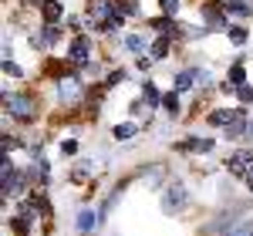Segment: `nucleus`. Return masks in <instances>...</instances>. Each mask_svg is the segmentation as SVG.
I'll return each instance as SVG.
<instances>
[{"mask_svg": "<svg viewBox=\"0 0 253 236\" xmlns=\"http://www.w3.org/2000/svg\"><path fill=\"white\" fill-rule=\"evenodd\" d=\"M3 108H7L10 115H17V118H31V112H34V101L24 98V95H3Z\"/></svg>", "mask_w": 253, "mask_h": 236, "instance_id": "obj_1", "label": "nucleus"}, {"mask_svg": "<svg viewBox=\"0 0 253 236\" xmlns=\"http://www.w3.org/2000/svg\"><path fill=\"white\" fill-rule=\"evenodd\" d=\"M88 51H91L88 38H75V40H71V47H68V61H75V64H84V61H88Z\"/></svg>", "mask_w": 253, "mask_h": 236, "instance_id": "obj_3", "label": "nucleus"}, {"mask_svg": "<svg viewBox=\"0 0 253 236\" xmlns=\"http://www.w3.org/2000/svg\"><path fill=\"white\" fill-rule=\"evenodd\" d=\"M95 226H98L95 213H81V216H78V230H81V233H88V230H95Z\"/></svg>", "mask_w": 253, "mask_h": 236, "instance_id": "obj_9", "label": "nucleus"}, {"mask_svg": "<svg viewBox=\"0 0 253 236\" xmlns=\"http://www.w3.org/2000/svg\"><path fill=\"white\" fill-rule=\"evenodd\" d=\"M196 81V71H182L179 78H175V91H186V88H193Z\"/></svg>", "mask_w": 253, "mask_h": 236, "instance_id": "obj_11", "label": "nucleus"}, {"mask_svg": "<svg viewBox=\"0 0 253 236\" xmlns=\"http://www.w3.org/2000/svg\"><path fill=\"white\" fill-rule=\"evenodd\" d=\"M226 132H230V135H240V132H243V121H240V118H233V121L226 125Z\"/></svg>", "mask_w": 253, "mask_h": 236, "instance_id": "obj_23", "label": "nucleus"}, {"mask_svg": "<svg viewBox=\"0 0 253 236\" xmlns=\"http://www.w3.org/2000/svg\"><path fill=\"white\" fill-rule=\"evenodd\" d=\"M233 118H236V112H226V108H219V112H213V115H210V121H213V125H230Z\"/></svg>", "mask_w": 253, "mask_h": 236, "instance_id": "obj_10", "label": "nucleus"}, {"mask_svg": "<svg viewBox=\"0 0 253 236\" xmlns=\"http://www.w3.org/2000/svg\"><path fill=\"white\" fill-rule=\"evenodd\" d=\"M243 78H247V75H243V64H233V71H230V81H233V88H240V84H243Z\"/></svg>", "mask_w": 253, "mask_h": 236, "instance_id": "obj_16", "label": "nucleus"}, {"mask_svg": "<svg viewBox=\"0 0 253 236\" xmlns=\"http://www.w3.org/2000/svg\"><path fill=\"white\" fill-rule=\"evenodd\" d=\"M166 51H169V40H166V38L152 40V58H166Z\"/></svg>", "mask_w": 253, "mask_h": 236, "instance_id": "obj_15", "label": "nucleus"}, {"mask_svg": "<svg viewBox=\"0 0 253 236\" xmlns=\"http://www.w3.org/2000/svg\"><path fill=\"white\" fill-rule=\"evenodd\" d=\"M132 135H135V125H118V128H115V138H122V142L132 138Z\"/></svg>", "mask_w": 253, "mask_h": 236, "instance_id": "obj_18", "label": "nucleus"}, {"mask_svg": "<svg viewBox=\"0 0 253 236\" xmlns=\"http://www.w3.org/2000/svg\"><path fill=\"white\" fill-rule=\"evenodd\" d=\"M61 152H64V156H75V152H78V142H75V138L61 142Z\"/></svg>", "mask_w": 253, "mask_h": 236, "instance_id": "obj_21", "label": "nucleus"}, {"mask_svg": "<svg viewBox=\"0 0 253 236\" xmlns=\"http://www.w3.org/2000/svg\"><path fill=\"white\" fill-rule=\"evenodd\" d=\"M230 38H233V44H247V31L243 27H230Z\"/></svg>", "mask_w": 253, "mask_h": 236, "instance_id": "obj_19", "label": "nucleus"}, {"mask_svg": "<svg viewBox=\"0 0 253 236\" xmlns=\"http://www.w3.org/2000/svg\"><path fill=\"white\" fill-rule=\"evenodd\" d=\"M3 71H7V75H14V78H20V68L14 64V61H3Z\"/></svg>", "mask_w": 253, "mask_h": 236, "instance_id": "obj_24", "label": "nucleus"}, {"mask_svg": "<svg viewBox=\"0 0 253 236\" xmlns=\"http://www.w3.org/2000/svg\"><path fill=\"white\" fill-rule=\"evenodd\" d=\"M186 206V189L182 186H172L169 193H166V199H162V209L166 213H175V209H182Z\"/></svg>", "mask_w": 253, "mask_h": 236, "instance_id": "obj_2", "label": "nucleus"}, {"mask_svg": "<svg viewBox=\"0 0 253 236\" xmlns=\"http://www.w3.org/2000/svg\"><path fill=\"white\" fill-rule=\"evenodd\" d=\"M128 47L132 51H142V38H128Z\"/></svg>", "mask_w": 253, "mask_h": 236, "instance_id": "obj_26", "label": "nucleus"}, {"mask_svg": "<svg viewBox=\"0 0 253 236\" xmlns=\"http://www.w3.org/2000/svg\"><path fill=\"white\" fill-rule=\"evenodd\" d=\"M223 7H226V10H233V14H240V17H247V14H250V7H247L243 0H226Z\"/></svg>", "mask_w": 253, "mask_h": 236, "instance_id": "obj_12", "label": "nucleus"}, {"mask_svg": "<svg viewBox=\"0 0 253 236\" xmlns=\"http://www.w3.org/2000/svg\"><path fill=\"white\" fill-rule=\"evenodd\" d=\"M236 91H240V101H253V88L250 84H240Z\"/></svg>", "mask_w": 253, "mask_h": 236, "instance_id": "obj_22", "label": "nucleus"}, {"mask_svg": "<svg viewBox=\"0 0 253 236\" xmlns=\"http://www.w3.org/2000/svg\"><path fill=\"white\" fill-rule=\"evenodd\" d=\"M226 165H230L233 172H247V165H250V152H236V156L230 158Z\"/></svg>", "mask_w": 253, "mask_h": 236, "instance_id": "obj_6", "label": "nucleus"}, {"mask_svg": "<svg viewBox=\"0 0 253 236\" xmlns=\"http://www.w3.org/2000/svg\"><path fill=\"white\" fill-rule=\"evenodd\" d=\"M58 95H61V101H78V95H81L78 78H64V81H61V88H58Z\"/></svg>", "mask_w": 253, "mask_h": 236, "instance_id": "obj_4", "label": "nucleus"}, {"mask_svg": "<svg viewBox=\"0 0 253 236\" xmlns=\"http://www.w3.org/2000/svg\"><path fill=\"white\" fill-rule=\"evenodd\" d=\"M115 7L122 10V14H135V10H138V7H135V0H118Z\"/></svg>", "mask_w": 253, "mask_h": 236, "instance_id": "obj_20", "label": "nucleus"}, {"mask_svg": "<svg viewBox=\"0 0 253 236\" xmlns=\"http://www.w3.org/2000/svg\"><path fill=\"white\" fill-rule=\"evenodd\" d=\"M186 149L189 152H210L213 149V138H193V142H186Z\"/></svg>", "mask_w": 253, "mask_h": 236, "instance_id": "obj_8", "label": "nucleus"}, {"mask_svg": "<svg viewBox=\"0 0 253 236\" xmlns=\"http://www.w3.org/2000/svg\"><path fill=\"white\" fill-rule=\"evenodd\" d=\"M142 95H145L149 105H162V95L156 91V84H145V88H142Z\"/></svg>", "mask_w": 253, "mask_h": 236, "instance_id": "obj_14", "label": "nucleus"}, {"mask_svg": "<svg viewBox=\"0 0 253 236\" xmlns=\"http://www.w3.org/2000/svg\"><path fill=\"white\" fill-rule=\"evenodd\" d=\"M243 176H247V186H250V189H253V165H250V169H247V172H243Z\"/></svg>", "mask_w": 253, "mask_h": 236, "instance_id": "obj_27", "label": "nucleus"}, {"mask_svg": "<svg viewBox=\"0 0 253 236\" xmlns=\"http://www.w3.org/2000/svg\"><path fill=\"white\" fill-rule=\"evenodd\" d=\"M226 236H253V223H247V219H243V223H236Z\"/></svg>", "mask_w": 253, "mask_h": 236, "instance_id": "obj_13", "label": "nucleus"}, {"mask_svg": "<svg viewBox=\"0 0 253 236\" xmlns=\"http://www.w3.org/2000/svg\"><path fill=\"white\" fill-rule=\"evenodd\" d=\"M162 105L169 108V115H179V98L175 95H162Z\"/></svg>", "mask_w": 253, "mask_h": 236, "instance_id": "obj_17", "label": "nucleus"}, {"mask_svg": "<svg viewBox=\"0 0 253 236\" xmlns=\"http://www.w3.org/2000/svg\"><path fill=\"white\" fill-rule=\"evenodd\" d=\"M14 230H17V236H27L31 233V216H27V209L20 213V216H14V223H10Z\"/></svg>", "mask_w": 253, "mask_h": 236, "instance_id": "obj_7", "label": "nucleus"}, {"mask_svg": "<svg viewBox=\"0 0 253 236\" xmlns=\"http://www.w3.org/2000/svg\"><path fill=\"white\" fill-rule=\"evenodd\" d=\"M250 132H253V125H250Z\"/></svg>", "mask_w": 253, "mask_h": 236, "instance_id": "obj_28", "label": "nucleus"}, {"mask_svg": "<svg viewBox=\"0 0 253 236\" xmlns=\"http://www.w3.org/2000/svg\"><path fill=\"white\" fill-rule=\"evenodd\" d=\"M162 10H166V14H175V10H179V0H162Z\"/></svg>", "mask_w": 253, "mask_h": 236, "instance_id": "obj_25", "label": "nucleus"}, {"mask_svg": "<svg viewBox=\"0 0 253 236\" xmlns=\"http://www.w3.org/2000/svg\"><path fill=\"white\" fill-rule=\"evenodd\" d=\"M61 14H64V7H61L58 0H44V17H47V24H54Z\"/></svg>", "mask_w": 253, "mask_h": 236, "instance_id": "obj_5", "label": "nucleus"}]
</instances>
